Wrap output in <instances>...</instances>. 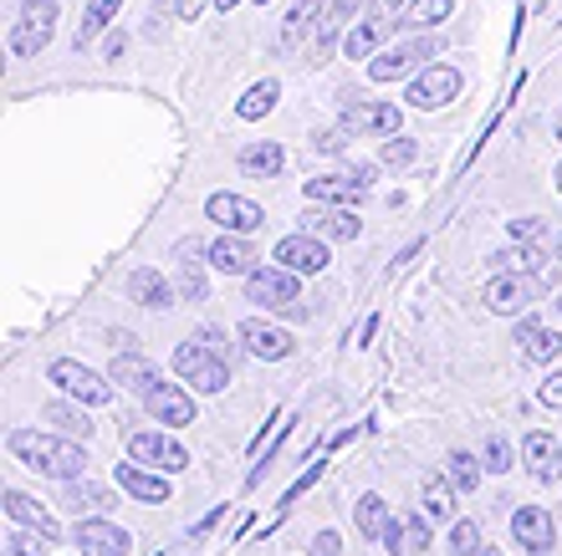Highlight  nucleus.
<instances>
[{"mask_svg": "<svg viewBox=\"0 0 562 556\" xmlns=\"http://www.w3.org/2000/svg\"><path fill=\"white\" fill-rule=\"evenodd\" d=\"M429 57H440V42L425 36V31H415L409 42H394L389 52H373L369 77L373 82H400V77H409V72H425Z\"/></svg>", "mask_w": 562, "mask_h": 556, "instance_id": "7ed1b4c3", "label": "nucleus"}, {"mask_svg": "<svg viewBox=\"0 0 562 556\" xmlns=\"http://www.w3.org/2000/svg\"><path fill=\"white\" fill-rule=\"evenodd\" d=\"M486 546H481V526L475 521H456V531H450V556H481Z\"/></svg>", "mask_w": 562, "mask_h": 556, "instance_id": "58836bf2", "label": "nucleus"}, {"mask_svg": "<svg viewBox=\"0 0 562 556\" xmlns=\"http://www.w3.org/2000/svg\"><path fill=\"white\" fill-rule=\"evenodd\" d=\"M379 159H384L389 169H409V163L419 159V148H415V138H400V133H394V138H384V154H379Z\"/></svg>", "mask_w": 562, "mask_h": 556, "instance_id": "ea45409f", "label": "nucleus"}, {"mask_svg": "<svg viewBox=\"0 0 562 556\" xmlns=\"http://www.w3.org/2000/svg\"><path fill=\"white\" fill-rule=\"evenodd\" d=\"M353 521H358V531H363L369 542H384V536H389V526H394V515H389V506H384V500H379V496H363V500H358Z\"/></svg>", "mask_w": 562, "mask_h": 556, "instance_id": "2f4dec72", "label": "nucleus"}, {"mask_svg": "<svg viewBox=\"0 0 562 556\" xmlns=\"http://www.w3.org/2000/svg\"><path fill=\"white\" fill-rule=\"evenodd\" d=\"M179 296H184V302H205V292H210V281H205V271H200V265L194 261H179Z\"/></svg>", "mask_w": 562, "mask_h": 556, "instance_id": "4c0bfd02", "label": "nucleus"}, {"mask_svg": "<svg viewBox=\"0 0 562 556\" xmlns=\"http://www.w3.org/2000/svg\"><path fill=\"white\" fill-rule=\"evenodd\" d=\"M240 169L251 179H277L281 169H286V148L271 144V138H261V144H246L240 148Z\"/></svg>", "mask_w": 562, "mask_h": 556, "instance_id": "bb28decb", "label": "nucleus"}, {"mask_svg": "<svg viewBox=\"0 0 562 556\" xmlns=\"http://www.w3.org/2000/svg\"><path fill=\"white\" fill-rule=\"evenodd\" d=\"M200 342H205L210 352H221V358H231V342H225V327H205V332H200Z\"/></svg>", "mask_w": 562, "mask_h": 556, "instance_id": "de8ad7c7", "label": "nucleus"}, {"mask_svg": "<svg viewBox=\"0 0 562 556\" xmlns=\"http://www.w3.org/2000/svg\"><path fill=\"white\" fill-rule=\"evenodd\" d=\"M548 220H537V215H527V220H512V240H521V246H548Z\"/></svg>", "mask_w": 562, "mask_h": 556, "instance_id": "79ce46f5", "label": "nucleus"}, {"mask_svg": "<svg viewBox=\"0 0 562 556\" xmlns=\"http://www.w3.org/2000/svg\"><path fill=\"white\" fill-rule=\"evenodd\" d=\"M456 485H450V475L445 480H429L425 485V515L429 521H450V511H456Z\"/></svg>", "mask_w": 562, "mask_h": 556, "instance_id": "e433bc0d", "label": "nucleus"}, {"mask_svg": "<svg viewBox=\"0 0 562 556\" xmlns=\"http://www.w3.org/2000/svg\"><path fill=\"white\" fill-rule=\"evenodd\" d=\"M425 546H429V515H409V521H404V552L419 556Z\"/></svg>", "mask_w": 562, "mask_h": 556, "instance_id": "37998d69", "label": "nucleus"}, {"mask_svg": "<svg viewBox=\"0 0 562 556\" xmlns=\"http://www.w3.org/2000/svg\"><path fill=\"white\" fill-rule=\"evenodd\" d=\"M527 302H537V286L527 276H491L486 286V307L502 311V317H517Z\"/></svg>", "mask_w": 562, "mask_h": 556, "instance_id": "4be33fe9", "label": "nucleus"}, {"mask_svg": "<svg viewBox=\"0 0 562 556\" xmlns=\"http://www.w3.org/2000/svg\"><path fill=\"white\" fill-rule=\"evenodd\" d=\"M369 194V184L348 169V174H323V179H307V200L312 205H358Z\"/></svg>", "mask_w": 562, "mask_h": 556, "instance_id": "a211bd4d", "label": "nucleus"}, {"mask_svg": "<svg viewBox=\"0 0 562 556\" xmlns=\"http://www.w3.org/2000/svg\"><path fill=\"white\" fill-rule=\"evenodd\" d=\"M205 261L215 265V271H225V276H251L256 250L246 246V240H236V235H221V240H210L205 246Z\"/></svg>", "mask_w": 562, "mask_h": 556, "instance_id": "412c9836", "label": "nucleus"}, {"mask_svg": "<svg viewBox=\"0 0 562 556\" xmlns=\"http://www.w3.org/2000/svg\"><path fill=\"white\" fill-rule=\"evenodd\" d=\"M277 98H281V82L277 77H261L256 88H246V98L236 103V113L246 117V123H256V117H267L271 107H277Z\"/></svg>", "mask_w": 562, "mask_h": 556, "instance_id": "473e14b6", "label": "nucleus"}, {"mask_svg": "<svg viewBox=\"0 0 562 556\" xmlns=\"http://www.w3.org/2000/svg\"><path fill=\"white\" fill-rule=\"evenodd\" d=\"M456 98H460V72L445 67V61H429L425 72H415V82H409V107H425V113L456 103Z\"/></svg>", "mask_w": 562, "mask_h": 556, "instance_id": "6e6552de", "label": "nucleus"}, {"mask_svg": "<svg viewBox=\"0 0 562 556\" xmlns=\"http://www.w3.org/2000/svg\"><path fill=\"white\" fill-rule=\"evenodd\" d=\"M175 292L179 286H169L164 281V271H154V265H138V271H128V296H134L138 307H175Z\"/></svg>", "mask_w": 562, "mask_h": 556, "instance_id": "5701e85b", "label": "nucleus"}, {"mask_svg": "<svg viewBox=\"0 0 562 556\" xmlns=\"http://www.w3.org/2000/svg\"><path fill=\"white\" fill-rule=\"evenodd\" d=\"M113 480H119L134 500H144V506H164V500H169V475H164V469H159V475H148L138 459H134V465L113 469Z\"/></svg>", "mask_w": 562, "mask_h": 556, "instance_id": "aec40b11", "label": "nucleus"}, {"mask_svg": "<svg viewBox=\"0 0 562 556\" xmlns=\"http://www.w3.org/2000/svg\"><path fill=\"white\" fill-rule=\"evenodd\" d=\"M67 506H72L77 515H103L108 506H113V496H108L103 485H92L88 475H77V480H67Z\"/></svg>", "mask_w": 562, "mask_h": 556, "instance_id": "7c9ffc66", "label": "nucleus"}, {"mask_svg": "<svg viewBox=\"0 0 562 556\" xmlns=\"http://www.w3.org/2000/svg\"><path fill=\"white\" fill-rule=\"evenodd\" d=\"M312 556H342V542L333 536V531H323V536L312 542Z\"/></svg>", "mask_w": 562, "mask_h": 556, "instance_id": "8fccbe9b", "label": "nucleus"}, {"mask_svg": "<svg viewBox=\"0 0 562 556\" xmlns=\"http://www.w3.org/2000/svg\"><path fill=\"white\" fill-rule=\"evenodd\" d=\"M246 296H251L256 307L267 311H286V317H307L302 307V286H296V271L292 265H256L251 276H246Z\"/></svg>", "mask_w": 562, "mask_h": 556, "instance_id": "f03ea898", "label": "nucleus"}, {"mask_svg": "<svg viewBox=\"0 0 562 556\" xmlns=\"http://www.w3.org/2000/svg\"><path fill=\"white\" fill-rule=\"evenodd\" d=\"M205 220L225 225V230H261V220H267V209L256 205V200H240V194L221 190V194H210L205 200Z\"/></svg>", "mask_w": 562, "mask_h": 556, "instance_id": "9b49d317", "label": "nucleus"}, {"mask_svg": "<svg viewBox=\"0 0 562 556\" xmlns=\"http://www.w3.org/2000/svg\"><path fill=\"white\" fill-rule=\"evenodd\" d=\"M5 515H11L15 526H31V531H42V536L57 542V521H52V511H46L42 500L21 496V490H5Z\"/></svg>", "mask_w": 562, "mask_h": 556, "instance_id": "a878e982", "label": "nucleus"}, {"mask_svg": "<svg viewBox=\"0 0 562 556\" xmlns=\"http://www.w3.org/2000/svg\"><path fill=\"white\" fill-rule=\"evenodd\" d=\"M323 469H327V459H312V465L302 469V480H296L292 490H286V496H281V511H292L296 500H302V496H307V490H312V485L323 480Z\"/></svg>", "mask_w": 562, "mask_h": 556, "instance_id": "a19ab883", "label": "nucleus"}, {"mask_svg": "<svg viewBox=\"0 0 562 556\" xmlns=\"http://www.w3.org/2000/svg\"><path fill=\"white\" fill-rule=\"evenodd\" d=\"M481 556H502V552H491V546H486V552H481Z\"/></svg>", "mask_w": 562, "mask_h": 556, "instance_id": "13d9d810", "label": "nucleus"}, {"mask_svg": "<svg viewBox=\"0 0 562 556\" xmlns=\"http://www.w3.org/2000/svg\"><path fill=\"white\" fill-rule=\"evenodd\" d=\"M144 409L154 413V419H159L164 429H184V424H194V398L184 394V388H179V383H154V388H148L144 394Z\"/></svg>", "mask_w": 562, "mask_h": 556, "instance_id": "f8f14e48", "label": "nucleus"}, {"mask_svg": "<svg viewBox=\"0 0 562 556\" xmlns=\"http://www.w3.org/2000/svg\"><path fill=\"white\" fill-rule=\"evenodd\" d=\"M240 0H215V11H236Z\"/></svg>", "mask_w": 562, "mask_h": 556, "instance_id": "864d4df0", "label": "nucleus"}, {"mask_svg": "<svg viewBox=\"0 0 562 556\" xmlns=\"http://www.w3.org/2000/svg\"><path fill=\"white\" fill-rule=\"evenodd\" d=\"M46 378L57 383L61 394L82 398V404H113V388H119L113 378H103V373H92L88 363H72V358H57V363L46 367Z\"/></svg>", "mask_w": 562, "mask_h": 556, "instance_id": "423d86ee", "label": "nucleus"}, {"mask_svg": "<svg viewBox=\"0 0 562 556\" xmlns=\"http://www.w3.org/2000/svg\"><path fill=\"white\" fill-rule=\"evenodd\" d=\"M108 378L119 383V388H128V394L144 398L154 383H159V373H154V363L148 358H138V352H119L113 358V367H108Z\"/></svg>", "mask_w": 562, "mask_h": 556, "instance_id": "393cba45", "label": "nucleus"}, {"mask_svg": "<svg viewBox=\"0 0 562 556\" xmlns=\"http://www.w3.org/2000/svg\"><path fill=\"white\" fill-rule=\"evenodd\" d=\"M512 536H517L521 552H532V556H542V552H552V546H558L552 515L542 511V506H521V511L512 515Z\"/></svg>", "mask_w": 562, "mask_h": 556, "instance_id": "2eb2a0df", "label": "nucleus"}, {"mask_svg": "<svg viewBox=\"0 0 562 556\" xmlns=\"http://www.w3.org/2000/svg\"><path fill=\"white\" fill-rule=\"evenodd\" d=\"M389 26H400V15H363L348 36H342V57L353 61H369L373 52H379V42L389 36Z\"/></svg>", "mask_w": 562, "mask_h": 556, "instance_id": "6ab92c4d", "label": "nucleus"}, {"mask_svg": "<svg viewBox=\"0 0 562 556\" xmlns=\"http://www.w3.org/2000/svg\"><path fill=\"white\" fill-rule=\"evenodd\" d=\"M42 413H46V424H57L67 440H88L92 434V419L82 409H72V404H46Z\"/></svg>", "mask_w": 562, "mask_h": 556, "instance_id": "f704fd0d", "label": "nucleus"}, {"mask_svg": "<svg viewBox=\"0 0 562 556\" xmlns=\"http://www.w3.org/2000/svg\"><path fill=\"white\" fill-rule=\"evenodd\" d=\"M277 261H281V265H292L296 276H312V271H323V265L333 261V256H327L323 235L296 230V235H281V240H277Z\"/></svg>", "mask_w": 562, "mask_h": 556, "instance_id": "4468645a", "label": "nucleus"}, {"mask_svg": "<svg viewBox=\"0 0 562 556\" xmlns=\"http://www.w3.org/2000/svg\"><path fill=\"white\" fill-rule=\"evenodd\" d=\"M119 11H123V0H88V15H82V26H77V36H72L77 52L98 42V36L113 26V15H119Z\"/></svg>", "mask_w": 562, "mask_h": 556, "instance_id": "c756f323", "label": "nucleus"}, {"mask_svg": "<svg viewBox=\"0 0 562 556\" xmlns=\"http://www.w3.org/2000/svg\"><path fill=\"white\" fill-rule=\"evenodd\" d=\"M221 515H225V506H215V511H210V515H205V521H194V526H190V536H194V542H205L210 531L221 526Z\"/></svg>", "mask_w": 562, "mask_h": 556, "instance_id": "09e8293b", "label": "nucleus"}, {"mask_svg": "<svg viewBox=\"0 0 562 556\" xmlns=\"http://www.w3.org/2000/svg\"><path fill=\"white\" fill-rule=\"evenodd\" d=\"M42 542H52V536H42V531H36V536H31V531H15L5 546H11V556H46Z\"/></svg>", "mask_w": 562, "mask_h": 556, "instance_id": "c03bdc74", "label": "nucleus"}, {"mask_svg": "<svg viewBox=\"0 0 562 556\" xmlns=\"http://www.w3.org/2000/svg\"><path fill=\"white\" fill-rule=\"evenodd\" d=\"M240 342H246V352H256L261 363H281V358L292 352V337L281 332V327L261 322V317H246V322H240Z\"/></svg>", "mask_w": 562, "mask_h": 556, "instance_id": "f3484780", "label": "nucleus"}, {"mask_svg": "<svg viewBox=\"0 0 562 556\" xmlns=\"http://www.w3.org/2000/svg\"><path fill=\"white\" fill-rule=\"evenodd\" d=\"M486 465H491V475L512 469V444H506L502 434H491V440H486Z\"/></svg>", "mask_w": 562, "mask_h": 556, "instance_id": "a18cd8bd", "label": "nucleus"}, {"mask_svg": "<svg viewBox=\"0 0 562 556\" xmlns=\"http://www.w3.org/2000/svg\"><path fill=\"white\" fill-rule=\"evenodd\" d=\"M11 454L21 459L26 469L36 475H52V480H77V475H88V450L67 434H42V429H11Z\"/></svg>", "mask_w": 562, "mask_h": 556, "instance_id": "f257e3e1", "label": "nucleus"}, {"mask_svg": "<svg viewBox=\"0 0 562 556\" xmlns=\"http://www.w3.org/2000/svg\"><path fill=\"white\" fill-rule=\"evenodd\" d=\"M521 459H527V475H532L537 485L562 480V444L552 440V434H527V444H521Z\"/></svg>", "mask_w": 562, "mask_h": 556, "instance_id": "dca6fc26", "label": "nucleus"}, {"mask_svg": "<svg viewBox=\"0 0 562 556\" xmlns=\"http://www.w3.org/2000/svg\"><path fill=\"white\" fill-rule=\"evenodd\" d=\"M404 123V113L394 103H342V128L358 133V138H394Z\"/></svg>", "mask_w": 562, "mask_h": 556, "instance_id": "1a4fd4ad", "label": "nucleus"}, {"mask_svg": "<svg viewBox=\"0 0 562 556\" xmlns=\"http://www.w3.org/2000/svg\"><path fill=\"white\" fill-rule=\"evenodd\" d=\"M537 404L542 409H562V373H548V378L537 383Z\"/></svg>", "mask_w": 562, "mask_h": 556, "instance_id": "49530a36", "label": "nucleus"}, {"mask_svg": "<svg viewBox=\"0 0 562 556\" xmlns=\"http://www.w3.org/2000/svg\"><path fill=\"white\" fill-rule=\"evenodd\" d=\"M175 11H179V21H200V15H205V0H175Z\"/></svg>", "mask_w": 562, "mask_h": 556, "instance_id": "3c124183", "label": "nucleus"}, {"mask_svg": "<svg viewBox=\"0 0 562 556\" xmlns=\"http://www.w3.org/2000/svg\"><path fill=\"white\" fill-rule=\"evenodd\" d=\"M363 5H369V0H333V5H327V15H323V26H317V52H333V46H338V31L348 26V21H353V15H363Z\"/></svg>", "mask_w": 562, "mask_h": 556, "instance_id": "c85d7f7f", "label": "nucleus"}, {"mask_svg": "<svg viewBox=\"0 0 562 556\" xmlns=\"http://www.w3.org/2000/svg\"><path fill=\"white\" fill-rule=\"evenodd\" d=\"M445 475H450V485H456L460 496H471L475 485H481V459L465 454V450H456L450 454V465H445Z\"/></svg>", "mask_w": 562, "mask_h": 556, "instance_id": "c9c22d12", "label": "nucleus"}, {"mask_svg": "<svg viewBox=\"0 0 562 556\" xmlns=\"http://www.w3.org/2000/svg\"><path fill=\"white\" fill-rule=\"evenodd\" d=\"M450 11H456V0H409V11L400 15V26H409V31H435Z\"/></svg>", "mask_w": 562, "mask_h": 556, "instance_id": "72a5a7b5", "label": "nucleus"}, {"mask_svg": "<svg viewBox=\"0 0 562 556\" xmlns=\"http://www.w3.org/2000/svg\"><path fill=\"white\" fill-rule=\"evenodd\" d=\"M552 128H558V138H562V107H558V117H552Z\"/></svg>", "mask_w": 562, "mask_h": 556, "instance_id": "5fc2aeb1", "label": "nucleus"}, {"mask_svg": "<svg viewBox=\"0 0 562 556\" xmlns=\"http://www.w3.org/2000/svg\"><path fill=\"white\" fill-rule=\"evenodd\" d=\"M128 454H134L138 465H148V469H164V475H179V469L190 465L184 444L169 440L164 429H134V434H128Z\"/></svg>", "mask_w": 562, "mask_h": 556, "instance_id": "0eeeda50", "label": "nucleus"}, {"mask_svg": "<svg viewBox=\"0 0 562 556\" xmlns=\"http://www.w3.org/2000/svg\"><path fill=\"white\" fill-rule=\"evenodd\" d=\"M317 26H323V0H296L292 11H286V21H281V46L292 52V46H302V36Z\"/></svg>", "mask_w": 562, "mask_h": 556, "instance_id": "cd10ccee", "label": "nucleus"}, {"mask_svg": "<svg viewBox=\"0 0 562 556\" xmlns=\"http://www.w3.org/2000/svg\"><path fill=\"white\" fill-rule=\"evenodd\" d=\"M558 190H562V163H558Z\"/></svg>", "mask_w": 562, "mask_h": 556, "instance_id": "4d7b16f0", "label": "nucleus"}, {"mask_svg": "<svg viewBox=\"0 0 562 556\" xmlns=\"http://www.w3.org/2000/svg\"><path fill=\"white\" fill-rule=\"evenodd\" d=\"M302 230L323 235V240H358L363 220L353 215V205H312L302 209Z\"/></svg>", "mask_w": 562, "mask_h": 556, "instance_id": "ddd939ff", "label": "nucleus"}, {"mask_svg": "<svg viewBox=\"0 0 562 556\" xmlns=\"http://www.w3.org/2000/svg\"><path fill=\"white\" fill-rule=\"evenodd\" d=\"M57 36V0H26L11 21V57H36Z\"/></svg>", "mask_w": 562, "mask_h": 556, "instance_id": "20e7f679", "label": "nucleus"}, {"mask_svg": "<svg viewBox=\"0 0 562 556\" xmlns=\"http://www.w3.org/2000/svg\"><path fill=\"white\" fill-rule=\"evenodd\" d=\"M548 250H552V261H562V235H548Z\"/></svg>", "mask_w": 562, "mask_h": 556, "instance_id": "603ef678", "label": "nucleus"}, {"mask_svg": "<svg viewBox=\"0 0 562 556\" xmlns=\"http://www.w3.org/2000/svg\"><path fill=\"white\" fill-rule=\"evenodd\" d=\"M552 307H558V311H562V292H558V302H552Z\"/></svg>", "mask_w": 562, "mask_h": 556, "instance_id": "6e6d98bb", "label": "nucleus"}, {"mask_svg": "<svg viewBox=\"0 0 562 556\" xmlns=\"http://www.w3.org/2000/svg\"><path fill=\"white\" fill-rule=\"evenodd\" d=\"M175 373L184 383H194L200 394H221L225 383H231V367H225V358H221V352H210L200 337H194V342H179Z\"/></svg>", "mask_w": 562, "mask_h": 556, "instance_id": "39448f33", "label": "nucleus"}, {"mask_svg": "<svg viewBox=\"0 0 562 556\" xmlns=\"http://www.w3.org/2000/svg\"><path fill=\"white\" fill-rule=\"evenodd\" d=\"M77 546H82V556H128L134 536L113 526L108 515H88V521H77Z\"/></svg>", "mask_w": 562, "mask_h": 556, "instance_id": "9d476101", "label": "nucleus"}, {"mask_svg": "<svg viewBox=\"0 0 562 556\" xmlns=\"http://www.w3.org/2000/svg\"><path fill=\"white\" fill-rule=\"evenodd\" d=\"M517 342H521V352H527L532 363H552V358L562 352V337L552 332L542 317H521V322H517Z\"/></svg>", "mask_w": 562, "mask_h": 556, "instance_id": "b1692460", "label": "nucleus"}]
</instances>
